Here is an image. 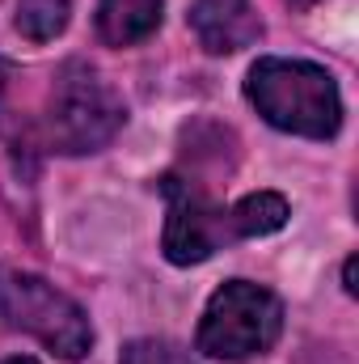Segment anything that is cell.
<instances>
[{"label":"cell","mask_w":359,"mask_h":364,"mask_svg":"<svg viewBox=\"0 0 359 364\" xmlns=\"http://www.w3.org/2000/svg\"><path fill=\"white\" fill-rule=\"evenodd\" d=\"M0 322L38 339L60 360H81L93 348L89 314L51 279L21 267H0Z\"/></svg>","instance_id":"3957f363"},{"label":"cell","mask_w":359,"mask_h":364,"mask_svg":"<svg viewBox=\"0 0 359 364\" xmlns=\"http://www.w3.org/2000/svg\"><path fill=\"white\" fill-rule=\"evenodd\" d=\"M343 288H347L351 296L359 292V284H355V259H347V263H343Z\"/></svg>","instance_id":"8fae6325"},{"label":"cell","mask_w":359,"mask_h":364,"mask_svg":"<svg viewBox=\"0 0 359 364\" xmlns=\"http://www.w3.org/2000/svg\"><path fill=\"white\" fill-rule=\"evenodd\" d=\"M118 364H194V360H190V352L178 348L174 339L148 335V339H131V343L123 348Z\"/></svg>","instance_id":"30bf717a"},{"label":"cell","mask_w":359,"mask_h":364,"mask_svg":"<svg viewBox=\"0 0 359 364\" xmlns=\"http://www.w3.org/2000/svg\"><path fill=\"white\" fill-rule=\"evenodd\" d=\"M68 17H72V0H17L13 26L30 43H51L68 30Z\"/></svg>","instance_id":"9c48e42d"},{"label":"cell","mask_w":359,"mask_h":364,"mask_svg":"<svg viewBox=\"0 0 359 364\" xmlns=\"http://www.w3.org/2000/svg\"><path fill=\"white\" fill-rule=\"evenodd\" d=\"M165 0H97V38L106 47H136L161 30Z\"/></svg>","instance_id":"52a82bcc"},{"label":"cell","mask_w":359,"mask_h":364,"mask_svg":"<svg viewBox=\"0 0 359 364\" xmlns=\"http://www.w3.org/2000/svg\"><path fill=\"white\" fill-rule=\"evenodd\" d=\"M161 195H165V233H161V250L174 267H194L207 263L220 246L233 242L228 233V212L216 208L194 182L165 174L161 178Z\"/></svg>","instance_id":"5b68a950"},{"label":"cell","mask_w":359,"mask_h":364,"mask_svg":"<svg viewBox=\"0 0 359 364\" xmlns=\"http://www.w3.org/2000/svg\"><path fill=\"white\" fill-rule=\"evenodd\" d=\"M186 21L207 55H237L263 38V17L250 0H194Z\"/></svg>","instance_id":"8992f818"},{"label":"cell","mask_w":359,"mask_h":364,"mask_svg":"<svg viewBox=\"0 0 359 364\" xmlns=\"http://www.w3.org/2000/svg\"><path fill=\"white\" fill-rule=\"evenodd\" d=\"M0 364H38V360H30V356H9V360H0Z\"/></svg>","instance_id":"4fadbf2b"},{"label":"cell","mask_w":359,"mask_h":364,"mask_svg":"<svg viewBox=\"0 0 359 364\" xmlns=\"http://www.w3.org/2000/svg\"><path fill=\"white\" fill-rule=\"evenodd\" d=\"M283 335V301L250 279H224L203 318H199V335L194 348L211 360H250L263 356L279 343Z\"/></svg>","instance_id":"277c9868"},{"label":"cell","mask_w":359,"mask_h":364,"mask_svg":"<svg viewBox=\"0 0 359 364\" xmlns=\"http://www.w3.org/2000/svg\"><path fill=\"white\" fill-rule=\"evenodd\" d=\"M250 106L267 119L270 127L309 136V140H330L343 127V97L334 77L313 64V60H283L263 55L250 77H245Z\"/></svg>","instance_id":"6da1fadb"},{"label":"cell","mask_w":359,"mask_h":364,"mask_svg":"<svg viewBox=\"0 0 359 364\" xmlns=\"http://www.w3.org/2000/svg\"><path fill=\"white\" fill-rule=\"evenodd\" d=\"M127 123V102L97 68L85 60H68L51 85L47 114H43V140L51 153L85 157L106 149Z\"/></svg>","instance_id":"7a4b0ae2"},{"label":"cell","mask_w":359,"mask_h":364,"mask_svg":"<svg viewBox=\"0 0 359 364\" xmlns=\"http://www.w3.org/2000/svg\"><path fill=\"white\" fill-rule=\"evenodd\" d=\"M283 4H292V9H300V13H304V9H313L317 0H283Z\"/></svg>","instance_id":"7c38bea8"},{"label":"cell","mask_w":359,"mask_h":364,"mask_svg":"<svg viewBox=\"0 0 359 364\" xmlns=\"http://www.w3.org/2000/svg\"><path fill=\"white\" fill-rule=\"evenodd\" d=\"M292 216V203L279 191H254L228 208V233L233 237H267L279 233Z\"/></svg>","instance_id":"ba28073f"}]
</instances>
